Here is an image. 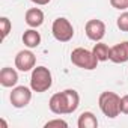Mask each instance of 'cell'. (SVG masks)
Returning <instances> with one entry per match:
<instances>
[{
	"label": "cell",
	"mask_w": 128,
	"mask_h": 128,
	"mask_svg": "<svg viewBox=\"0 0 128 128\" xmlns=\"http://www.w3.org/2000/svg\"><path fill=\"white\" fill-rule=\"evenodd\" d=\"M53 84V76L51 71L47 66H36L32 70L30 76V88L36 94L47 92Z\"/></svg>",
	"instance_id": "obj_2"
},
{
	"label": "cell",
	"mask_w": 128,
	"mask_h": 128,
	"mask_svg": "<svg viewBox=\"0 0 128 128\" xmlns=\"http://www.w3.org/2000/svg\"><path fill=\"white\" fill-rule=\"evenodd\" d=\"M30 2H33L35 5H39V6H44V5H48L51 0H30Z\"/></svg>",
	"instance_id": "obj_20"
},
{
	"label": "cell",
	"mask_w": 128,
	"mask_h": 128,
	"mask_svg": "<svg viewBox=\"0 0 128 128\" xmlns=\"http://www.w3.org/2000/svg\"><path fill=\"white\" fill-rule=\"evenodd\" d=\"M110 5L114 8V9H126L128 8V0H110Z\"/></svg>",
	"instance_id": "obj_18"
},
{
	"label": "cell",
	"mask_w": 128,
	"mask_h": 128,
	"mask_svg": "<svg viewBox=\"0 0 128 128\" xmlns=\"http://www.w3.org/2000/svg\"><path fill=\"white\" fill-rule=\"evenodd\" d=\"M23 44L27 48H36L41 44V35H39V32H36L33 27L29 29V30H26L23 33Z\"/></svg>",
	"instance_id": "obj_12"
},
{
	"label": "cell",
	"mask_w": 128,
	"mask_h": 128,
	"mask_svg": "<svg viewBox=\"0 0 128 128\" xmlns=\"http://www.w3.org/2000/svg\"><path fill=\"white\" fill-rule=\"evenodd\" d=\"M98 104H100V108L104 113V116H107L110 119L118 118L120 113V96L114 92H110V90L102 92L98 98Z\"/></svg>",
	"instance_id": "obj_3"
},
{
	"label": "cell",
	"mask_w": 128,
	"mask_h": 128,
	"mask_svg": "<svg viewBox=\"0 0 128 128\" xmlns=\"http://www.w3.org/2000/svg\"><path fill=\"white\" fill-rule=\"evenodd\" d=\"M119 30L122 32H128V12H124L118 17V21H116Z\"/></svg>",
	"instance_id": "obj_16"
},
{
	"label": "cell",
	"mask_w": 128,
	"mask_h": 128,
	"mask_svg": "<svg viewBox=\"0 0 128 128\" xmlns=\"http://www.w3.org/2000/svg\"><path fill=\"white\" fill-rule=\"evenodd\" d=\"M84 32H86V36L90 41L100 42L104 38V35H106V24H104V21L96 20V18L89 20L86 23V26H84Z\"/></svg>",
	"instance_id": "obj_8"
},
{
	"label": "cell",
	"mask_w": 128,
	"mask_h": 128,
	"mask_svg": "<svg viewBox=\"0 0 128 128\" xmlns=\"http://www.w3.org/2000/svg\"><path fill=\"white\" fill-rule=\"evenodd\" d=\"M77 126L78 128H96L98 126V119L92 112H83L78 116Z\"/></svg>",
	"instance_id": "obj_13"
},
{
	"label": "cell",
	"mask_w": 128,
	"mask_h": 128,
	"mask_svg": "<svg viewBox=\"0 0 128 128\" xmlns=\"http://www.w3.org/2000/svg\"><path fill=\"white\" fill-rule=\"evenodd\" d=\"M80 106V95L74 89H65L63 92L54 94L50 101L48 107L54 114H71Z\"/></svg>",
	"instance_id": "obj_1"
},
{
	"label": "cell",
	"mask_w": 128,
	"mask_h": 128,
	"mask_svg": "<svg viewBox=\"0 0 128 128\" xmlns=\"http://www.w3.org/2000/svg\"><path fill=\"white\" fill-rule=\"evenodd\" d=\"M35 63H36V56L30 50H21L15 56V68L23 72L32 71L35 68Z\"/></svg>",
	"instance_id": "obj_7"
},
{
	"label": "cell",
	"mask_w": 128,
	"mask_h": 128,
	"mask_svg": "<svg viewBox=\"0 0 128 128\" xmlns=\"http://www.w3.org/2000/svg\"><path fill=\"white\" fill-rule=\"evenodd\" d=\"M0 27H2V39H6V36L9 35L11 29H12V23L8 17H2L0 18Z\"/></svg>",
	"instance_id": "obj_15"
},
{
	"label": "cell",
	"mask_w": 128,
	"mask_h": 128,
	"mask_svg": "<svg viewBox=\"0 0 128 128\" xmlns=\"http://www.w3.org/2000/svg\"><path fill=\"white\" fill-rule=\"evenodd\" d=\"M92 51H94V54L96 56V59L100 62H106V60L110 59V48H108V45H106L102 42H96L94 45Z\"/></svg>",
	"instance_id": "obj_14"
},
{
	"label": "cell",
	"mask_w": 128,
	"mask_h": 128,
	"mask_svg": "<svg viewBox=\"0 0 128 128\" xmlns=\"http://www.w3.org/2000/svg\"><path fill=\"white\" fill-rule=\"evenodd\" d=\"M120 113L128 114V94L120 98Z\"/></svg>",
	"instance_id": "obj_19"
},
{
	"label": "cell",
	"mask_w": 128,
	"mask_h": 128,
	"mask_svg": "<svg viewBox=\"0 0 128 128\" xmlns=\"http://www.w3.org/2000/svg\"><path fill=\"white\" fill-rule=\"evenodd\" d=\"M110 60L113 63H125L128 62V41L119 42L110 48Z\"/></svg>",
	"instance_id": "obj_9"
},
{
	"label": "cell",
	"mask_w": 128,
	"mask_h": 128,
	"mask_svg": "<svg viewBox=\"0 0 128 128\" xmlns=\"http://www.w3.org/2000/svg\"><path fill=\"white\" fill-rule=\"evenodd\" d=\"M45 128H51V126H63V128H66L68 126V122L66 120H63V119H53V120H48V122H45V125H44Z\"/></svg>",
	"instance_id": "obj_17"
},
{
	"label": "cell",
	"mask_w": 128,
	"mask_h": 128,
	"mask_svg": "<svg viewBox=\"0 0 128 128\" xmlns=\"http://www.w3.org/2000/svg\"><path fill=\"white\" fill-rule=\"evenodd\" d=\"M18 83V72L14 68L5 66L0 71V84L3 88H14Z\"/></svg>",
	"instance_id": "obj_10"
},
{
	"label": "cell",
	"mask_w": 128,
	"mask_h": 128,
	"mask_svg": "<svg viewBox=\"0 0 128 128\" xmlns=\"http://www.w3.org/2000/svg\"><path fill=\"white\" fill-rule=\"evenodd\" d=\"M51 33L54 36L56 41L59 42H68L72 39L74 36V27L71 24V21L65 17H59L53 21L51 26Z\"/></svg>",
	"instance_id": "obj_5"
},
{
	"label": "cell",
	"mask_w": 128,
	"mask_h": 128,
	"mask_svg": "<svg viewBox=\"0 0 128 128\" xmlns=\"http://www.w3.org/2000/svg\"><path fill=\"white\" fill-rule=\"evenodd\" d=\"M30 89H32V88H30ZM30 89L26 88V86H17V88H14L12 92H11V96H9L11 104H12L15 108H23V107H26V106L30 102V100H32V90H30Z\"/></svg>",
	"instance_id": "obj_6"
},
{
	"label": "cell",
	"mask_w": 128,
	"mask_h": 128,
	"mask_svg": "<svg viewBox=\"0 0 128 128\" xmlns=\"http://www.w3.org/2000/svg\"><path fill=\"white\" fill-rule=\"evenodd\" d=\"M71 62L72 65L82 68V70H88V71H92L98 66V59L96 56L94 54V51H89L86 48H74L72 53H71Z\"/></svg>",
	"instance_id": "obj_4"
},
{
	"label": "cell",
	"mask_w": 128,
	"mask_h": 128,
	"mask_svg": "<svg viewBox=\"0 0 128 128\" xmlns=\"http://www.w3.org/2000/svg\"><path fill=\"white\" fill-rule=\"evenodd\" d=\"M24 20H26V24L29 27L36 29V27L42 26V23H44V12L39 8H30V9H27Z\"/></svg>",
	"instance_id": "obj_11"
}]
</instances>
